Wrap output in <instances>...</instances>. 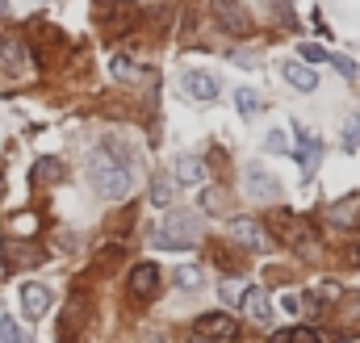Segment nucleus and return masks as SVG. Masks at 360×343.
Masks as SVG:
<instances>
[{
	"label": "nucleus",
	"mask_w": 360,
	"mask_h": 343,
	"mask_svg": "<svg viewBox=\"0 0 360 343\" xmlns=\"http://www.w3.org/2000/svg\"><path fill=\"white\" fill-rule=\"evenodd\" d=\"M344 147H348V151H356V147H360V117H356V113L344 122Z\"/></svg>",
	"instance_id": "obj_27"
},
{
	"label": "nucleus",
	"mask_w": 360,
	"mask_h": 343,
	"mask_svg": "<svg viewBox=\"0 0 360 343\" xmlns=\"http://www.w3.org/2000/svg\"><path fill=\"white\" fill-rule=\"evenodd\" d=\"M297 55H302V63H327V59H331V51H327V46H319V42H302V46H297Z\"/></svg>",
	"instance_id": "obj_24"
},
{
	"label": "nucleus",
	"mask_w": 360,
	"mask_h": 343,
	"mask_svg": "<svg viewBox=\"0 0 360 343\" xmlns=\"http://www.w3.org/2000/svg\"><path fill=\"white\" fill-rule=\"evenodd\" d=\"M281 306H285L289 314H297V310L306 306V297H297V293H285V302H281Z\"/></svg>",
	"instance_id": "obj_32"
},
{
	"label": "nucleus",
	"mask_w": 360,
	"mask_h": 343,
	"mask_svg": "<svg viewBox=\"0 0 360 343\" xmlns=\"http://www.w3.org/2000/svg\"><path fill=\"white\" fill-rule=\"evenodd\" d=\"M8 264L13 268H34V264H42L46 259V252H34V243H8Z\"/></svg>",
	"instance_id": "obj_17"
},
{
	"label": "nucleus",
	"mask_w": 360,
	"mask_h": 343,
	"mask_svg": "<svg viewBox=\"0 0 360 343\" xmlns=\"http://www.w3.org/2000/svg\"><path fill=\"white\" fill-rule=\"evenodd\" d=\"M134 168L139 160L126 143H101L89 155V180L105 201H122L134 193Z\"/></svg>",
	"instance_id": "obj_1"
},
{
	"label": "nucleus",
	"mask_w": 360,
	"mask_h": 343,
	"mask_svg": "<svg viewBox=\"0 0 360 343\" xmlns=\"http://www.w3.org/2000/svg\"><path fill=\"white\" fill-rule=\"evenodd\" d=\"M21 310H25L30 323L46 318V310H51V289L38 285V280H25V285H21Z\"/></svg>",
	"instance_id": "obj_10"
},
{
	"label": "nucleus",
	"mask_w": 360,
	"mask_h": 343,
	"mask_svg": "<svg viewBox=\"0 0 360 343\" xmlns=\"http://www.w3.org/2000/svg\"><path fill=\"white\" fill-rule=\"evenodd\" d=\"M340 343H360V335H348V339H340Z\"/></svg>",
	"instance_id": "obj_34"
},
{
	"label": "nucleus",
	"mask_w": 360,
	"mask_h": 343,
	"mask_svg": "<svg viewBox=\"0 0 360 343\" xmlns=\"http://www.w3.org/2000/svg\"><path fill=\"white\" fill-rule=\"evenodd\" d=\"M327 63H331V67H335V72H340V76H344V80H356V63H352V59H348V55H331V59H327Z\"/></svg>",
	"instance_id": "obj_29"
},
{
	"label": "nucleus",
	"mask_w": 360,
	"mask_h": 343,
	"mask_svg": "<svg viewBox=\"0 0 360 343\" xmlns=\"http://www.w3.org/2000/svg\"><path fill=\"white\" fill-rule=\"evenodd\" d=\"M239 335V323L231 314H201L197 318V339H235Z\"/></svg>",
	"instance_id": "obj_11"
},
{
	"label": "nucleus",
	"mask_w": 360,
	"mask_h": 343,
	"mask_svg": "<svg viewBox=\"0 0 360 343\" xmlns=\"http://www.w3.org/2000/svg\"><path fill=\"white\" fill-rule=\"evenodd\" d=\"M210 13H214V25L226 30V34H235V38H248L256 30V21L248 17V8L239 0H210Z\"/></svg>",
	"instance_id": "obj_3"
},
{
	"label": "nucleus",
	"mask_w": 360,
	"mask_h": 343,
	"mask_svg": "<svg viewBox=\"0 0 360 343\" xmlns=\"http://www.w3.org/2000/svg\"><path fill=\"white\" fill-rule=\"evenodd\" d=\"M0 67H4L13 80H21V76L30 72V46H25L17 34H4V38H0Z\"/></svg>",
	"instance_id": "obj_5"
},
{
	"label": "nucleus",
	"mask_w": 360,
	"mask_h": 343,
	"mask_svg": "<svg viewBox=\"0 0 360 343\" xmlns=\"http://www.w3.org/2000/svg\"><path fill=\"white\" fill-rule=\"evenodd\" d=\"M356 218H360V193L335 201V205L327 209V222H331V226H356Z\"/></svg>",
	"instance_id": "obj_15"
},
{
	"label": "nucleus",
	"mask_w": 360,
	"mask_h": 343,
	"mask_svg": "<svg viewBox=\"0 0 360 343\" xmlns=\"http://www.w3.org/2000/svg\"><path fill=\"white\" fill-rule=\"evenodd\" d=\"M231 239L239 243V247H248V252H269L272 247V235L264 231V222H256L252 214H239V218H231Z\"/></svg>",
	"instance_id": "obj_4"
},
{
	"label": "nucleus",
	"mask_w": 360,
	"mask_h": 343,
	"mask_svg": "<svg viewBox=\"0 0 360 343\" xmlns=\"http://www.w3.org/2000/svg\"><path fill=\"white\" fill-rule=\"evenodd\" d=\"M269 222H272V231H269V235L285 239V243H293V247H297V243H314V231H310V226H306L302 218H293L289 209H276V214H272Z\"/></svg>",
	"instance_id": "obj_6"
},
{
	"label": "nucleus",
	"mask_w": 360,
	"mask_h": 343,
	"mask_svg": "<svg viewBox=\"0 0 360 343\" xmlns=\"http://www.w3.org/2000/svg\"><path fill=\"white\" fill-rule=\"evenodd\" d=\"M243 188H248V197L252 201H281V180L272 176V172H264L260 164H248V172H243Z\"/></svg>",
	"instance_id": "obj_7"
},
{
	"label": "nucleus",
	"mask_w": 360,
	"mask_h": 343,
	"mask_svg": "<svg viewBox=\"0 0 360 343\" xmlns=\"http://www.w3.org/2000/svg\"><path fill=\"white\" fill-rule=\"evenodd\" d=\"M0 343H30V335H25V331L4 314V318H0Z\"/></svg>",
	"instance_id": "obj_25"
},
{
	"label": "nucleus",
	"mask_w": 360,
	"mask_h": 343,
	"mask_svg": "<svg viewBox=\"0 0 360 343\" xmlns=\"http://www.w3.org/2000/svg\"><path fill=\"white\" fill-rule=\"evenodd\" d=\"M63 176H68V168H63V160H55V155H46V160L34 164V180H38V184H59Z\"/></svg>",
	"instance_id": "obj_19"
},
{
	"label": "nucleus",
	"mask_w": 360,
	"mask_h": 343,
	"mask_svg": "<svg viewBox=\"0 0 360 343\" xmlns=\"http://www.w3.org/2000/svg\"><path fill=\"white\" fill-rule=\"evenodd\" d=\"M264 143H269L272 155H285V151H289V138H285V130H269V138H264Z\"/></svg>",
	"instance_id": "obj_30"
},
{
	"label": "nucleus",
	"mask_w": 360,
	"mask_h": 343,
	"mask_svg": "<svg viewBox=\"0 0 360 343\" xmlns=\"http://www.w3.org/2000/svg\"><path fill=\"white\" fill-rule=\"evenodd\" d=\"M180 88H184L188 101H214L222 84H218L214 72H184V76H180Z\"/></svg>",
	"instance_id": "obj_12"
},
{
	"label": "nucleus",
	"mask_w": 360,
	"mask_h": 343,
	"mask_svg": "<svg viewBox=\"0 0 360 343\" xmlns=\"http://www.w3.org/2000/svg\"><path fill=\"white\" fill-rule=\"evenodd\" d=\"M155 293H160V268H155L151 259L134 264V268H130V297H134V302H151Z\"/></svg>",
	"instance_id": "obj_9"
},
{
	"label": "nucleus",
	"mask_w": 360,
	"mask_h": 343,
	"mask_svg": "<svg viewBox=\"0 0 360 343\" xmlns=\"http://www.w3.org/2000/svg\"><path fill=\"white\" fill-rule=\"evenodd\" d=\"M176 289H184V293H193V289H201V268H193V264H184V268H176Z\"/></svg>",
	"instance_id": "obj_23"
},
{
	"label": "nucleus",
	"mask_w": 360,
	"mask_h": 343,
	"mask_svg": "<svg viewBox=\"0 0 360 343\" xmlns=\"http://www.w3.org/2000/svg\"><path fill=\"white\" fill-rule=\"evenodd\" d=\"M348 264H352V268H360V239L352 243V252H348Z\"/></svg>",
	"instance_id": "obj_33"
},
{
	"label": "nucleus",
	"mask_w": 360,
	"mask_h": 343,
	"mask_svg": "<svg viewBox=\"0 0 360 343\" xmlns=\"http://www.w3.org/2000/svg\"><path fill=\"white\" fill-rule=\"evenodd\" d=\"M281 76H285L289 84L297 88V92H314V88H319V76H314L306 63H297V59H289V63L281 67Z\"/></svg>",
	"instance_id": "obj_16"
},
{
	"label": "nucleus",
	"mask_w": 360,
	"mask_h": 343,
	"mask_svg": "<svg viewBox=\"0 0 360 343\" xmlns=\"http://www.w3.org/2000/svg\"><path fill=\"white\" fill-rule=\"evenodd\" d=\"M222 205H226V193L222 188H201V209L205 214H218Z\"/></svg>",
	"instance_id": "obj_26"
},
{
	"label": "nucleus",
	"mask_w": 360,
	"mask_h": 343,
	"mask_svg": "<svg viewBox=\"0 0 360 343\" xmlns=\"http://www.w3.org/2000/svg\"><path fill=\"white\" fill-rule=\"evenodd\" d=\"M218 293H222V302H226V306L243 302V293H239V285H235V280H222V285H218Z\"/></svg>",
	"instance_id": "obj_31"
},
{
	"label": "nucleus",
	"mask_w": 360,
	"mask_h": 343,
	"mask_svg": "<svg viewBox=\"0 0 360 343\" xmlns=\"http://www.w3.org/2000/svg\"><path fill=\"white\" fill-rule=\"evenodd\" d=\"M172 180H176V184H188V188H205L210 172H205V164H201L197 155H180L176 164H172Z\"/></svg>",
	"instance_id": "obj_13"
},
{
	"label": "nucleus",
	"mask_w": 360,
	"mask_h": 343,
	"mask_svg": "<svg viewBox=\"0 0 360 343\" xmlns=\"http://www.w3.org/2000/svg\"><path fill=\"white\" fill-rule=\"evenodd\" d=\"M109 72H113V76H117V80H126V84H134V80H139V76H143V67H139V63H130V59H126V55H117V59H113V63H109Z\"/></svg>",
	"instance_id": "obj_22"
},
{
	"label": "nucleus",
	"mask_w": 360,
	"mask_h": 343,
	"mask_svg": "<svg viewBox=\"0 0 360 343\" xmlns=\"http://www.w3.org/2000/svg\"><path fill=\"white\" fill-rule=\"evenodd\" d=\"M176 193H180V184L172 180V176H155V180H151V201H155L160 209H164V205H172V201H176Z\"/></svg>",
	"instance_id": "obj_20"
},
{
	"label": "nucleus",
	"mask_w": 360,
	"mask_h": 343,
	"mask_svg": "<svg viewBox=\"0 0 360 343\" xmlns=\"http://www.w3.org/2000/svg\"><path fill=\"white\" fill-rule=\"evenodd\" d=\"M293 155H297V164H302V176L310 180V176L319 172V160H323V138L297 126V138H293Z\"/></svg>",
	"instance_id": "obj_8"
},
{
	"label": "nucleus",
	"mask_w": 360,
	"mask_h": 343,
	"mask_svg": "<svg viewBox=\"0 0 360 343\" xmlns=\"http://www.w3.org/2000/svg\"><path fill=\"white\" fill-rule=\"evenodd\" d=\"M235 109H239V117H256L260 109H264V96L256 92V88H235Z\"/></svg>",
	"instance_id": "obj_18"
},
{
	"label": "nucleus",
	"mask_w": 360,
	"mask_h": 343,
	"mask_svg": "<svg viewBox=\"0 0 360 343\" xmlns=\"http://www.w3.org/2000/svg\"><path fill=\"white\" fill-rule=\"evenodd\" d=\"M243 314H248L252 323L269 327L272 323V297L264 293V289H243Z\"/></svg>",
	"instance_id": "obj_14"
},
{
	"label": "nucleus",
	"mask_w": 360,
	"mask_h": 343,
	"mask_svg": "<svg viewBox=\"0 0 360 343\" xmlns=\"http://www.w3.org/2000/svg\"><path fill=\"white\" fill-rule=\"evenodd\" d=\"M197 239H201L197 209H172V214H164V222L155 231V247H164V252H188V247H197Z\"/></svg>",
	"instance_id": "obj_2"
},
{
	"label": "nucleus",
	"mask_w": 360,
	"mask_h": 343,
	"mask_svg": "<svg viewBox=\"0 0 360 343\" xmlns=\"http://www.w3.org/2000/svg\"><path fill=\"white\" fill-rule=\"evenodd\" d=\"M272 343H323L314 327H289V331H272Z\"/></svg>",
	"instance_id": "obj_21"
},
{
	"label": "nucleus",
	"mask_w": 360,
	"mask_h": 343,
	"mask_svg": "<svg viewBox=\"0 0 360 343\" xmlns=\"http://www.w3.org/2000/svg\"><path fill=\"white\" fill-rule=\"evenodd\" d=\"M340 314L352 318V323H360V293H344V297H340Z\"/></svg>",
	"instance_id": "obj_28"
}]
</instances>
